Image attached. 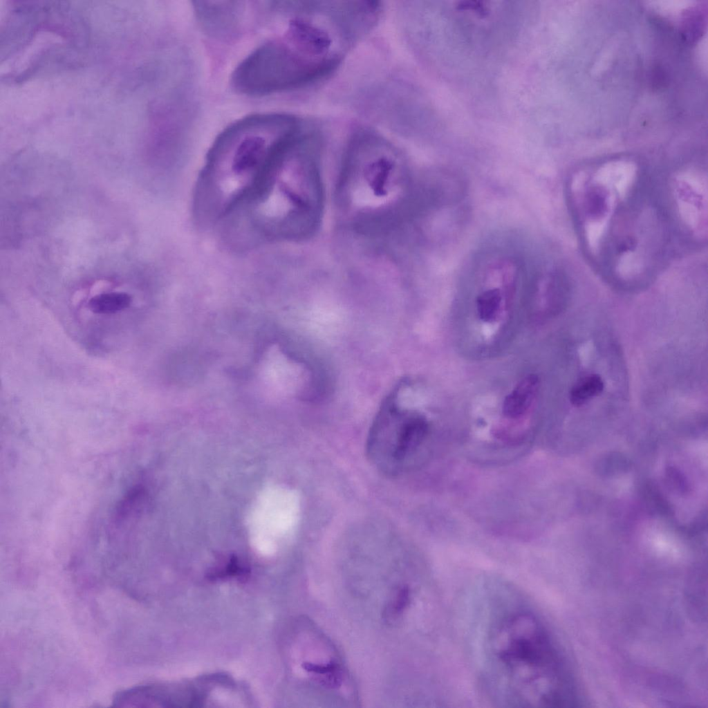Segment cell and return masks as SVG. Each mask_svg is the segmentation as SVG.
Listing matches in <instances>:
<instances>
[{
    "label": "cell",
    "mask_w": 708,
    "mask_h": 708,
    "mask_svg": "<svg viewBox=\"0 0 708 708\" xmlns=\"http://www.w3.org/2000/svg\"><path fill=\"white\" fill-rule=\"evenodd\" d=\"M339 191L343 207L364 226L395 219L411 201L403 156L380 134L359 129L348 145Z\"/></svg>",
    "instance_id": "cell-4"
},
{
    "label": "cell",
    "mask_w": 708,
    "mask_h": 708,
    "mask_svg": "<svg viewBox=\"0 0 708 708\" xmlns=\"http://www.w3.org/2000/svg\"><path fill=\"white\" fill-rule=\"evenodd\" d=\"M427 418L404 403L399 384L381 405L371 427L366 451L382 473L397 476L411 467L429 434Z\"/></svg>",
    "instance_id": "cell-6"
},
{
    "label": "cell",
    "mask_w": 708,
    "mask_h": 708,
    "mask_svg": "<svg viewBox=\"0 0 708 708\" xmlns=\"http://www.w3.org/2000/svg\"><path fill=\"white\" fill-rule=\"evenodd\" d=\"M299 514L297 496L279 486L263 489L253 503L248 517V534L252 544L270 552L292 535Z\"/></svg>",
    "instance_id": "cell-7"
},
{
    "label": "cell",
    "mask_w": 708,
    "mask_h": 708,
    "mask_svg": "<svg viewBox=\"0 0 708 708\" xmlns=\"http://www.w3.org/2000/svg\"><path fill=\"white\" fill-rule=\"evenodd\" d=\"M299 133L297 119L257 114L225 129L214 142L196 189V210L215 219L244 205L281 151Z\"/></svg>",
    "instance_id": "cell-2"
},
{
    "label": "cell",
    "mask_w": 708,
    "mask_h": 708,
    "mask_svg": "<svg viewBox=\"0 0 708 708\" xmlns=\"http://www.w3.org/2000/svg\"><path fill=\"white\" fill-rule=\"evenodd\" d=\"M485 636L488 674L512 707H558L573 701L559 647L532 608L507 605L491 617Z\"/></svg>",
    "instance_id": "cell-1"
},
{
    "label": "cell",
    "mask_w": 708,
    "mask_h": 708,
    "mask_svg": "<svg viewBox=\"0 0 708 708\" xmlns=\"http://www.w3.org/2000/svg\"><path fill=\"white\" fill-rule=\"evenodd\" d=\"M131 302V296L122 292L102 293L88 301L89 308L96 314L111 315L127 308Z\"/></svg>",
    "instance_id": "cell-10"
},
{
    "label": "cell",
    "mask_w": 708,
    "mask_h": 708,
    "mask_svg": "<svg viewBox=\"0 0 708 708\" xmlns=\"http://www.w3.org/2000/svg\"><path fill=\"white\" fill-rule=\"evenodd\" d=\"M604 389V382L600 376L590 374L580 379L572 388L570 400L575 406H581L591 398L600 394Z\"/></svg>",
    "instance_id": "cell-11"
},
{
    "label": "cell",
    "mask_w": 708,
    "mask_h": 708,
    "mask_svg": "<svg viewBox=\"0 0 708 708\" xmlns=\"http://www.w3.org/2000/svg\"><path fill=\"white\" fill-rule=\"evenodd\" d=\"M501 301V291L497 287H492L482 292L476 299V308L480 319L485 322L496 319Z\"/></svg>",
    "instance_id": "cell-12"
},
{
    "label": "cell",
    "mask_w": 708,
    "mask_h": 708,
    "mask_svg": "<svg viewBox=\"0 0 708 708\" xmlns=\"http://www.w3.org/2000/svg\"><path fill=\"white\" fill-rule=\"evenodd\" d=\"M320 149L317 134H298L278 154L246 202L252 225L263 236L299 239L317 229L324 196Z\"/></svg>",
    "instance_id": "cell-3"
},
{
    "label": "cell",
    "mask_w": 708,
    "mask_h": 708,
    "mask_svg": "<svg viewBox=\"0 0 708 708\" xmlns=\"http://www.w3.org/2000/svg\"><path fill=\"white\" fill-rule=\"evenodd\" d=\"M539 380L534 374L522 379L508 394L503 404V413L509 418H518L530 407L537 393Z\"/></svg>",
    "instance_id": "cell-9"
},
{
    "label": "cell",
    "mask_w": 708,
    "mask_h": 708,
    "mask_svg": "<svg viewBox=\"0 0 708 708\" xmlns=\"http://www.w3.org/2000/svg\"><path fill=\"white\" fill-rule=\"evenodd\" d=\"M410 600V591L407 586H402L395 593L393 597L387 604L384 615L389 621L395 620L408 606Z\"/></svg>",
    "instance_id": "cell-14"
},
{
    "label": "cell",
    "mask_w": 708,
    "mask_h": 708,
    "mask_svg": "<svg viewBox=\"0 0 708 708\" xmlns=\"http://www.w3.org/2000/svg\"><path fill=\"white\" fill-rule=\"evenodd\" d=\"M340 59L327 30L296 18L283 36L263 44L239 64L232 85L242 94L256 96L293 89L328 75Z\"/></svg>",
    "instance_id": "cell-5"
},
{
    "label": "cell",
    "mask_w": 708,
    "mask_h": 708,
    "mask_svg": "<svg viewBox=\"0 0 708 708\" xmlns=\"http://www.w3.org/2000/svg\"><path fill=\"white\" fill-rule=\"evenodd\" d=\"M194 8L201 26L208 33L227 37L236 32L240 24V6L231 1H196Z\"/></svg>",
    "instance_id": "cell-8"
},
{
    "label": "cell",
    "mask_w": 708,
    "mask_h": 708,
    "mask_svg": "<svg viewBox=\"0 0 708 708\" xmlns=\"http://www.w3.org/2000/svg\"><path fill=\"white\" fill-rule=\"evenodd\" d=\"M305 669L312 673L315 680L327 688H336L342 681V671L340 667L333 662L326 664L307 663Z\"/></svg>",
    "instance_id": "cell-13"
}]
</instances>
